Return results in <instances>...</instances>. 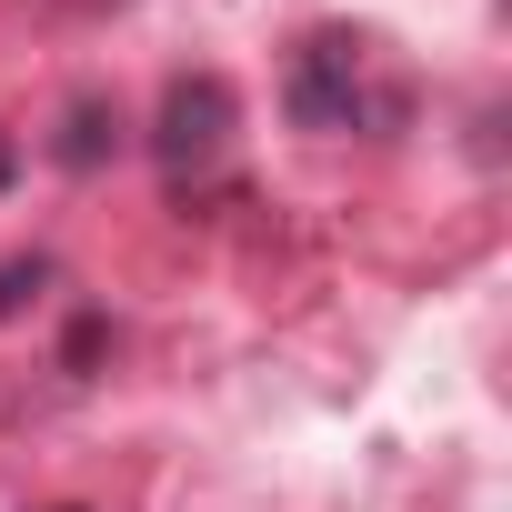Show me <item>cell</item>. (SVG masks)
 Returning a JSON list of instances; mask_svg holds the SVG:
<instances>
[{"instance_id":"obj_1","label":"cell","mask_w":512,"mask_h":512,"mask_svg":"<svg viewBox=\"0 0 512 512\" xmlns=\"http://www.w3.org/2000/svg\"><path fill=\"white\" fill-rule=\"evenodd\" d=\"M231 81H211V71H191V81H171L161 91V131H151V151H161V171L171 181H191V171H211L221 161V141H231Z\"/></svg>"},{"instance_id":"obj_2","label":"cell","mask_w":512,"mask_h":512,"mask_svg":"<svg viewBox=\"0 0 512 512\" xmlns=\"http://www.w3.org/2000/svg\"><path fill=\"white\" fill-rule=\"evenodd\" d=\"M292 121H302V131H352V121H362L352 41H342V31H322V41L302 51V71H292Z\"/></svg>"},{"instance_id":"obj_3","label":"cell","mask_w":512,"mask_h":512,"mask_svg":"<svg viewBox=\"0 0 512 512\" xmlns=\"http://www.w3.org/2000/svg\"><path fill=\"white\" fill-rule=\"evenodd\" d=\"M111 141H121V111H111V101H71V121H61V161H71V171H101Z\"/></svg>"},{"instance_id":"obj_4","label":"cell","mask_w":512,"mask_h":512,"mask_svg":"<svg viewBox=\"0 0 512 512\" xmlns=\"http://www.w3.org/2000/svg\"><path fill=\"white\" fill-rule=\"evenodd\" d=\"M41 282H51V262H0V312H21Z\"/></svg>"},{"instance_id":"obj_5","label":"cell","mask_w":512,"mask_h":512,"mask_svg":"<svg viewBox=\"0 0 512 512\" xmlns=\"http://www.w3.org/2000/svg\"><path fill=\"white\" fill-rule=\"evenodd\" d=\"M101 342H111V332H101V312H81V322H71V342H61V362H71V372H91V362H101Z\"/></svg>"},{"instance_id":"obj_6","label":"cell","mask_w":512,"mask_h":512,"mask_svg":"<svg viewBox=\"0 0 512 512\" xmlns=\"http://www.w3.org/2000/svg\"><path fill=\"white\" fill-rule=\"evenodd\" d=\"M11 181H21V151H11V141H0V191H11Z\"/></svg>"}]
</instances>
